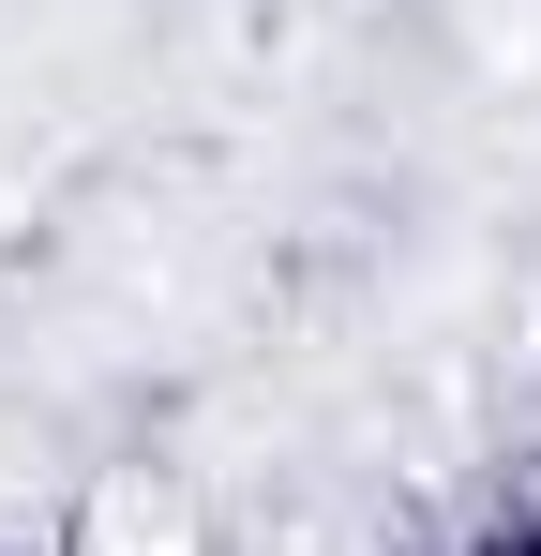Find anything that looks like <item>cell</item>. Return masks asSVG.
Wrapping results in <instances>:
<instances>
[{"label":"cell","instance_id":"1","mask_svg":"<svg viewBox=\"0 0 541 556\" xmlns=\"http://www.w3.org/2000/svg\"><path fill=\"white\" fill-rule=\"evenodd\" d=\"M466 556H541V496H527V511H496V527H481Z\"/></svg>","mask_w":541,"mask_h":556}]
</instances>
